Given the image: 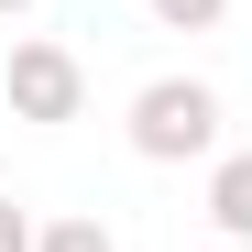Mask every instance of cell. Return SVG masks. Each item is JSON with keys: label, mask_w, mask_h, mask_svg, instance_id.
Masks as SVG:
<instances>
[{"label": "cell", "mask_w": 252, "mask_h": 252, "mask_svg": "<svg viewBox=\"0 0 252 252\" xmlns=\"http://www.w3.org/2000/svg\"><path fill=\"white\" fill-rule=\"evenodd\" d=\"M22 11H33V0H0V22H22Z\"/></svg>", "instance_id": "7"}, {"label": "cell", "mask_w": 252, "mask_h": 252, "mask_svg": "<svg viewBox=\"0 0 252 252\" xmlns=\"http://www.w3.org/2000/svg\"><path fill=\"white\" fill-rule=\"evenodd\" d=\"M0 88H11V121H77L88 110V66H77L66 44H11V66H0Z\"/></svg>", "instance_id": "2"}, {"label": "cell", "mask_w": 252, "mask_h": 252, "mask_svg": "<svg viewBox=\"0 0 252 252\" xmlns=\"http://www.w3.org/2000/svg\"><path fill=\"white\" fill-rule=\"evenodd\" d=\"M143 11H154L164 33H208V22H230V0H143Z\"/></svg>", "instance_id": "4"}, {"label": "cell", "mask_w": 252, "mask_h": 252, "mask_svg": "<svg viewBox=\"0 0 252 252\" xmlns=\"http://www.w3.org/2000/svg\"><path fill=\"white\" fill-rule=\"evenodd\" d=\"M44 252H121L99 220H44Z\"/></svg>", "instance_id": "5"}, {"label": "cell", "mask_w": 252, "mask_h": 252, "mask_svg": "<svg viewBox=\"0 0 252 252\" xmlns=\"http://www.w3.org/2000/svg\"><path fill=\"white\" fill-rule=\"evenodd\" d=\"M0 252H44V230H33V220H22L11 197H0Z\"/></svg>", "instance_id": "6"}, {"label": "cell", "mask_w": 252, "mask_h": 252, "mask_svg": "<svg viewBox=\"0 0 252 252\" xmlns=\"http://www.w3.org/2000/svg\"><path fill=\"white\" fill-rule=\"evenodd\" d=\"M132 154L143 164L220 154V88H208V77H154V88H132Z\"/></svg>", "instance_id": "1"}, {"label": "cell", "mask_w": 252, "mask_h": 252, "mask_svg": "<svg viewBox=\"0 0 252 252\" xmlns=\"http://www.w3.org/2000/svg\"><path fill=\"white\" fill-rule=\"evenodd\" d=\"M208 220H220L230 241H252V154H220V164H208Z\"/></svg>", "instance_id": "3"}]
</instances>
